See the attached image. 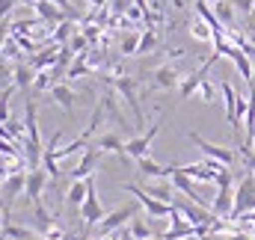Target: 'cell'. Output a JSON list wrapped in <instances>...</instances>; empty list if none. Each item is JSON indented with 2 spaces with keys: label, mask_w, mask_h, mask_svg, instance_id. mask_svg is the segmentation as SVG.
I'll use <instances>...</instances> for the list:
<instances>
[{
  "label": "cell",
  "mask_w": 255,
  "mask_h": 240,
  "mask_svg": "<svg viewBox=\"0 0 255 240\" xmlns=\"http://www.w3.org/2000/svg\"><path fill=\"white\" fill-rule=\"evenodd\" d=\"M211 214L220 217V220L232 217V187H220V190H217V196H214V202H211Z\"/></svg>",
  "instance_id": "cell-15"
},
{
  "label": "cell",
  "mask_w": 255,
  "mask_h": 240,
  "mask_svg": "<svg viewBox=\"0 0 255 240\" xmlns=\"http://www.w3.org/2000/svg\"><path fill=\"white\" fill-rule=\"evenodd\" d=\"M136 208H139V202H128V205H122V208H116V211H110L98 226H101V238L104 235H113V232H119L125 223H130L133 217H136Z\"/></svg>",
  "instance_id": "cell-6"
},
{
  "label": "cell",
  "mask_w": 255,
  "mask_h": 240,
  "mask_svg": "<svg viewBox=\"0 0 255 240\" xmlns=\"http://www.w3.org/2000/svg\"><path fill=\"white\" fill-rule=\"evenodd\" d=\"M24 187H27V172H24V169L12 172L9 178L3 181V196H6V205H9L18 193H24Z\"/></svg>",
  "instance_id": "cell-16"
},
{
  "label": "cell",
  "mask_w": 255,
  "mask_h": 240,
  "mask_svg": "<svg viewBox=\"0 0 255 240\" xmlns=\"http://www.w3.org/2000/svg\"><path fill=\"white\" fill-rule=\"evenodd\" d=\"M145 193H151L154 199L172 205V193H175V187H172V184H151V187H145Z\"/></svg>",
  "instance_id": "cell-23"
},
{
  "label": "cell",
  "mask_w": 255,
  "mask_h": 240,
  "mask_svg": "<svg viewBox=\"0 0 255 240\" xmlns=\"http://www.w3.org/2000/svg\"><path fill=\"white\" fill-rule=\"evenodd\" d=\"M253 240H255V232H253Z\"/></svg>",
  "instance_id": "cell-42"
},
{
  "label": "cell",
  "mask_w": 255,
  "mask_h": 240,
  "mask_svg": "<svg viewBox=\"0 0 255 240\" xmlns=\"http://www.w3.org/2000/svg\"><path fill=\"white\" fill-rule=\"evenodd\" d=\"M136 163V169L145 175V178H163V181H169V175L175 172V163H169V166H160L157 160H151L148 154L145 157H139V160H133Z\"/></svg>",
  "instance_id": "cell-11"
},
{
  "label": "cell",
  "mask_w": 255,
  "mask_h": 240,
  "mask_svg": "<svg viewBox=\"0 0 255 240\" xmlns=\"http://www.w3.org/2000/svg\"><path fill=\"white\" fill-rule=\"evenodd\" d=\"M15 6H18V0H0V21H6Z\"/></svg>",
  "instance_id": "cell-34"
},
{
  "label": "cell",
  "mask_w": 255,
  "mask_h": 240,
  "mask_svg": "<svg viewBox=\"0 0 255 240\" xmlns=\"http://www.w3.org/2000/svg\"><path fill=\"white\" fill-rule=\"evenodd\" d=\"M214 15L223 21V27H229L232 24V18H235V9H232V0H220L217 6H214Z\"/></svg>",
  "instance_id": "cell-26"
},
{
  "label": "cell",
  "mask_w": 255,
  "mask_h": 240,
  "mask_svg": "<svg viewBox=\"0 0 255 240\" xmlns=\"http://www.w3.org/2000/svg\"><path fill=\"white\" fill-rule=\"evenodd\" d=\"M151 86H154V89H163V92L178 89V86H181V74H178V68H175L172 62L157 65V68L151 71Z\"/></svg>",
  "instance_id": "cell-8"
},
{
  "label": "cell",
  "mask_w": 255,
  "mask_h": 240,
  "mask_svg": "<svg viewBox=\"0 0 255 240\" xmlns=\"http://www.w3.org/2000/svg\"><path fill=\"white\" fill-rule=\"evenodd\" d=\"M130 235H133V240H151V229L142 220H133L130 223Z\"/></svg>",
  "instance_id": "cell-29"
},
{
  "label": "cell",
  "mask_w": 255,
  "mask_h": 240,
  "mask_svg": "<svg viewBox=\"0 0 255 240\" xmlns=\"http://www.w3.org/2000/svg\"><path fill=\"white\" fill-rule=\"evenodd\" d=\"M119 51H122V57H136V51H139V33H128L125 39H122V45H119Z\"/></svg>",
  "instance_id": "cell-27"
},
{
  "label": "cell",
  "mask_w": 255,
  "mask_h": 240,
  "mask_svg": "<svg viewBox=\"0 0 255 240\" xmlns=\"http://www.w3.org/2000/svg\"><path fill=\"white\" fill-rule=\"evenodd\" d=\"M101 154H104V151H98L95 145H89V148L80 154L77 166L68 172V178H71V181H86V178H92V175H95V169H98V160H101Z\"/></svg>",
  "instance_id": "cell-7"
},
{
  "label": "cell",
  "mask_w": 255,
  "mask_h": 240,
  "mask_svg": "<svg viewBox=\"0 0 255 240\" xmlns=\"http://www.w3.org/2000/svg\"><path fill=\"white\" fill-rule=\"evenodd\" d=\"M33 80H36V68H33V65H15V77H12L15 89L27 92V89L33 86Z\"/></svg>",
  "instance_id": "cell-19"
},
{
  "label": "cell",
  "mask_w": 255,
  "mask_h": 240,
  "mask_svg": "<svg viewBox=\"0 0 255 240\" xmlns=\"http://www.w3.org/2000/svg\"><path fill=\"white\" fill-rule=\"evenodd\" d=\"M71 30H74V27H71L68 21H63V24L57 27V33H54V42H65V39L71 36Z\"/></svg>",
  "instance_id": "cell-32"
},
{
  "label": "cell",
  "mask_w": 255,
  "mask_h": 240,
  "mask_svg": "<svg viewBox=\"0 0 255 240\" xmlns=\"http://www.w3.org/2000/svg\"><path fill=\"white\" fill-rule=\"evenodd\" d=\"M211 68H214V65H208V62H202V65H199V68H196L193 74H187V77L181 80V86H178V95H181L184 101H187L190 95H196V92H199V83H202V80L208 77V71H211Z\"/></svg>",
  "instance_id": "cell-12"
},
{
  "label": "cell",
  "mask_w": 255,
  "mask_h": 240,
  "mask_svg": "<svg viewBox=\"0 0 255 240\" xmlns=\"http://www.w3.org/2000/svg\"><path fill=\"white\" fill-rule=\"evenodd\" d=\"M33 9H36V12H39V18H42V21H48V24H63V21H65V12L57 6V3H51V0H39Z\"/></svg>",
  "instance_id": "cell-17"
},
{
  "label": "cell",
  "mask_w": 255,
  "mask_h": 240,
  "mask_svg": "<svg viewBox=\"0 0 255 240\" xmlns=\"http://www.w3.org/2000/svg\"><path fill=\"white\" fill-rule=\"evenodd\" d=\"M51 86H54V74H51V71H36L33 89H36V92H45V89H51Z\"/></svg>",
  "instance_id": "cell-28"
},
{
  "label": "cell",
  "mask_w": 255,
  "mask_h": 240,
  "mask_svg": "<svg viewBox=\"0 0 255 240\" xmlns=\"http://www.w3.org/2000/svg\"><path fill=\"white\" fill-rule=\"evenodd\" d=\"M104 83L107 86H113L122 98L128 101V107H130V113H133V119H136V127H142V104H139V95H136V89H139V80L136 77H130V74H119V77H104Z\"/></svg>",
  "instance_id": "cell-1"
},
{
  "label": "cell",
  "mask_w": 255,
  "mask_h": 240,
  "mask_svg": "<svg viewBox=\"0 0 255 240\" xmlns=\"http://www.w3.org/2000/svg\"><path fill=\"white\" fill-rule=\"evenodd\" d=\"M86 42H89V39L77 33V36H71V45H68V48H71L74 54H83V48H86Z\"/></svg>",
  "instance_id": "cell-33"
},
{
  "label": "cell",
  "mask_w": 255,
  "mask_h": 240,
  "mask_svg": "<svg viewBox=\"0 0 255 240\" xmlns=\"http://www.w3.org/2000/svg\"><path fill=\"white\" fill-rule=\"evenodd\" d=\"M3 238H9V240H30V238H36L30 229H21V226H12V223H3V232H0Z\"/></svg>",
  "instance_id": "cell-24"
},
{
  "label": "cell",
  "mask_w": 255,
  "mask_h": 240,
  "mask_svg": "<svg viewBox=\"0 0 255 240\" xmlns=\"http://www.w3.org/2000/svg\"><path fill=\"white\" fill-rule=\"evenodd\" d=\"M196 95H199V98H202L205 104H214V98H217V89H214V86H211L208 80H202V83H199V92H196Z\"/></svg>",
  "instance_id": "cell-30"
},
{
  "label": "cell",
  "mask_w": 255,
  "mask_h": 240,
  "mask_svg": "<svg viewBox=\"0 0 255 240\" xmlns=\"http://www.w3.org/2000/svg\"><path fill=\"white\" fill-rule=\"evenodd\" d=\"M220 95L226 101V121L232 124V130L241 133V124H238V92H235V86L229 80H220Z\"/></svg>",
  "instance_id": "cell-10"
},
{
  "label": "cell",
  "mask_w": 255,
  "mask_h": 240,
  "mask_svg": "<svg viewBox=\"0 0 255 240\" xmlns=\"http://www.w3.org/2000/svg\"><path fill=\"white\" fill-rule=\"evenodd\" d=\"M157 45H160V33H157V30H151V27H145V30L139 33V51H136V57H142V54L154 51Z\"/></svg>",
  "instance_id": "cell-20"
},
{
  "label": "cell",
  "mask_w": 255,
  "mask_h": 240,
  "mask_svg": "<svg viewBox=\"0 0 255 240\" xmlns=\"http://www.w3.org/2000/svg\"><path fill=\"white\" fill-rule=\"evenodd\" d=\"M18 3H21V6H36L39 0H18Z\"/></svg>",
  "instance_id": "cell-37"
},
{
  "label": "cell",
  "mask_w": 255,
  "mask_h": 240,
  "mask_svg": "<svg viewBox=\"0 0 255 240\" xmlns=\"http://www.w3.org/2000/svg\"><path fill=\"white\" fill-rule=\"evenodd\" d=\"M190 36L196 39V42H214V30L202 21V18H196L190 24Z\"/></svg>",
  "instance_id": "cell-22"
},
{
  "label": "cell",
  "mask_w": 255,
  "mask_h": 240,
  "mask_svg": "<svg viewBox=\"0 0 255 240\" xmlns=\"http://www.w3.org/2000/svg\"><path fill=\"white\" fill-rule=\"evenodd\" d=\"M89 71H92V65H86V54H80V57L74 60V65L65 71V77H68V80H74V77H86Z\"/></svg>",
  "instance_id": "cell-25"
},
{
  "label": "cell",
  "mask_w": 255,
  "mask_h": 240,
  "mask_svg": "<svg viewBox=\"0 0 255 240\" xmlns=\"http://www.w3.org/2000/svg\"><path fill=\"white\" fill-rule=\"evenodd\" d=\"M86 193H89V178L86 181H71V187H68V193H65V205H68V208H80L83 199H86Z\"/></svg>",
  "instance_id": "cell-18"
},
{
  "label": "cell",
  "mask_w": 255,
  "mask_h": 240,
  "mask_svg": "<svg viewBox=\"0 0 255 240\" xmlns=\"http://www.w3.org/2000/svg\"><path fill=\"white\" fill-rule=\"evenodd\" d=\"M101 104H104V110H107V113H110L113 119L119 121V124L125 127V130H130V124H128V121H125V116L119 113V104H116V98H113V92H110V89L104 92V98H101Z\"/></svg>",
  "instance_id": "cell-21"
},
{
  "label": "cell",
  "mask_w": 255,
  "mask_h": 240,
  "mask_svg": "<svg viewBox=\"0 0 255 240\" xmlns=\"http://www.w3.org/2000/svg\"><path fill=\"white\" fill-rule=\"evenodd\" d=\"M12 77H15V68H9L6 62H0V89L15 86V83H12Z\"/></svg>",
  "instance_id": "cell-31"
},
{
  "label": "cell",
  "mask_w": 255,
  "mask_h": 240,
  "mask_svg": "<svg viewBox=\"0 0 255 240\" xmlns=\"http://www.w3.org/2000/svg\"><path fill=\"white\" fill-rule=\"evenodd\" d=\"M160 127H163V116L154 121L148 130H142V133L130 136V139L125 142V157H130V160H139V157H145V154H148V145H151V139L160 133Z\"/></svg>",
  "instance_id": "cell-3"
},
{
  "label": "cell",
  "mask_w": 255,
  "mask_h": 240,
  "mask_svg": "<svg viewBox=\"0 0 255 240\" xmlns=\"http://www.w3.org/2000/svg\"><path fill=\"white\" fill-rule=\"evenodd\" d=\"M122 190L130 193V196L139 202V208H145V214H148V217H154V220H160V217H169V214H172V205H166V202L154 199L151 193H145V190H142V187H136V184H122Z\"/></svg>",
  "instance_id": "cell-2"
},
{
  "label": "cell",
  "mask_w": 255,
  "mask_h": 240,
  "mask_svg": "<svg viewBox=\"0 0 255 240\" xmlns=\"http://www.w3.org/2000/svg\"><path fill=\"white\" fill-rule=\"evenodd\" d=\"M51 3H57V6L63 9V12L68 15V18H80V15L74 12V6H71V0H51Z\"/></svg>",
  "instance_id": "cell-36"
},
{
  "label": "cell",
  "mask_w": 255,
  "mask_h": 240,
  "mask_svg": "<svg viewBox=\"0 0 255 240\" xmlns=\"http://www.w3.org/2000/svg\"><path fill=\"white\" fill-rule=\"evenodd\" d=\"M250 18H255V0H253V12H250Z\"/></svg>",
  "instance_id": "cell-38"
},
{
  "label": "cell",
  "mask_w": 255,
  "mask_h": 240,
  "mask_svg": "<svg viewBox=\"0 0 255 240\" xmlns=\"http://www.w3.org/2000/svg\"><path fill=\"white\" fill-rule=\"evenodd\" d=\"M95 148L104 151V154H116V157H122V163H128L125 160V139L119 133H101L98 142H95Z\"/></svg>",
  "instance_id": "cell-13"
},
{
  "label": "cell",
  "mask_w": 255,
  "mask_h": 240,
  "mask_svg": "<svg viewBox=\"0 0 255 240\" xmlns=\"http://www.w3.org/2000/svg\"><path fill=\"white\" fill-rule=\"evenodd\" d=\"M250 89H255V83H253V86H250Z\"/></svg>",
  "instance_id": "cell-41"
},
{
  "label": "cell",
  "mask_w": 255,
  "mask_h": 240,
  "mask_svg": "<svg viewBox=\"0 0 255 240\" xmlns=\"http://www.w3.org/2000/svg\"><path fill=\"white\" fill-rule=\"evenodd\" d=\"M9 33H12V24H9V21H0V51H3L6 42H9Z\"/></svg>",
  "instance_id": "cell-35"
},
{
  "label": "cell",
  "mask_w": 255,
  "mask_h": 240,
  "mask_svg": "<svg viewBox=\"0 0 255 240\" xmlns=\"http://www.w3.org/2000/svg\"><path fill=\"white\" fill-rule=\"evenodd\" d=\"M253 83H255V62H253Z\"/></svg>",
  "instance_id": "cell-39"
},
{
  "label": "cell",
  "mask_w": 255,
  "mask_h": 240,
  "mask_svg": "<svg viewBox=\"0 0 255 240\" xmlns=\"http://www.w3.org/2000/svg\"><path fill=\"white\" fill-rule=\"evenodd\" d=\"M48 172L42 169V166H36V169H27V187H24V193H27V199L33 202V205H42V193H45V184H48Z\"/></svg>",
  "instance_id": "cell-9"
},
{
  "label": "cell",
  "mask_w": 255,
  "mask_h": 240,
  "mask_svg": "<svg viewBox=\"0 0 255 240\" xmlns=\"http://www.w3.org/2000/svg\"><path fill=\"white\" fill-rule=\"evenodd\" d=\"M48 92H51V98H54V101L63 107L68 116H74V104H77V95H74V89H68L65 83H54Z\"/></svg>",
  "instance_id": "cell-14"
},
{
  "label": "cell",
  "mask_w": 255,
  "mask_h": 240,
  "mask_svg": "<svg viewBox=\"0 0 255 240\" xmlns=\"http://www.w3.org/2000/svg\"><path fill=\"white\" fill-rule=\"evenodd\" d=\"M104 217H107V214H104V205H101V199H98L95 178H89V193H86V199H83V205H80V220H83L86 229H92V226H98Z\"/></svg>",
  "instance_id": "cell-4"
},
{
  "label": "cell",
  "mask_w": 255,
  "mask_h": 240,
  "mask_svg": "<svg viewBox=\"0 0 255 240\" xmlns=\"http://www.w3.org/2000/svg\"><path fill=\"white\" fill-rule=\"evenodd\" d=\"M30 240H48V238H30Z\"/></svg>",
  "instance_id": "cell-40"
},
{
  "label": "cell",
  "mask_w": 255,
  "mask_h": 240,
  "mask_svg": "<svg viewBox=\"0 0 255 240\" xmlns=\"http://www.w3.org/2000/svg\"><path fill=\"white\" fill-rule=\"evenodd\" d=\"M187 136H190L193 142L202 148V154H205L208 160H220V163H223V166H229V169L235 166V160H241V154H238V151H232V148H223V145H214V142H208L205 136H199L196 130H190Z\"/></svg>",
  "instance_id": "cell-5"
}]
</instances>
